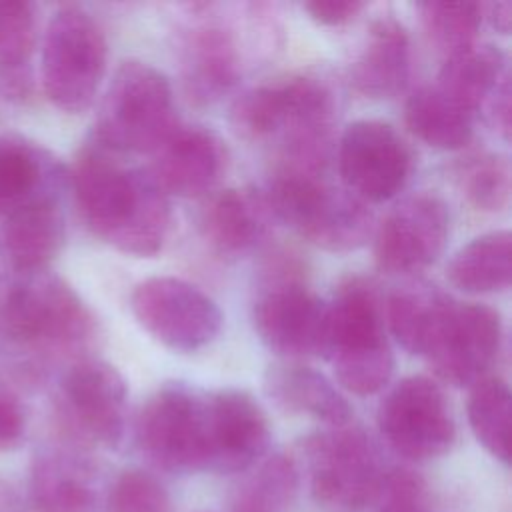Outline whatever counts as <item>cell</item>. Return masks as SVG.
Returning a JSON list of instances; mask_svg holds the SVG:
<instances>
[{
	"label": "cell",
	"mask_w": 512,
	"mask_h": 512,
	"mask_svg": "<svg viewBox=\"0 0 512 512\" xmlns=\"http://www.w3.org/2000/svg\"><path fill=\"white\" fill-rule=\"evenodd\" d=\"M120 154L84 144L70 168V186L86 226L116 250L154 256L170 226L168 194L148 168L124 164Z\"/></svg>",
	"instance_id": "6da1fadb"
},
{
	"label": "cell",
	"mask_w": 512,
	"mask_h": 512,
	"mask_svg": "<svg viewBox=\"0 0 512 512\" xmlns=\"http://www.w3.org/2000/svg\"><path fill=\"white\" fill-rule=\"evenodd\" d=\"M334 94L312 74H290L244 90L230 106V124L250 142L274 140L282 168L324 174L330 154Z\"/></svg>",
	"instance_id": "7a4b0ae2"
},
{
	"label": "cell",
	"mask_w": 512,
	"mask_h": 512,
	"mask_svg": "<svg viewBox=\"0 0 512 512\" xmlns=\"http://www.w3.org/2000/svg\"><path fill=\"white\" fill-rule=\"evenodd\" d=\"M94 336V318L62 278L16 272L0 278V342L40 360L82 350Z\"/></svg>",
	"instance_id": "3957f363"
},
{
	"label": "cell",
	"mask_w": 512,
	"mask_h": 512,
	"mask_svg": "<svg viewBox=\"0 0 512 512\" xmlns=\"http://www.w3.org/2000/svg\"><path fill=\"white\" fill-rule=\"evenodd\" d=\"M322 354L340 386L356 396H370L388 384L394 354L378 294L368 280L348 278L326 304Z\"/></svg>",
	"instance_id": "277c9868"
},
{
	"label": "cell",
	"mask_w": 512,
	"mask_h": 512,
	"mask_svg": "<svg viewBox=\"0 0 512 512\" xmlns=\"http://www.w3.org/2000/svg\"><path fill=\"white\" fill-rule=\"evenodd\" d=\"M262 198L270 216L330 252L356 250L372 232L366 202L348 188L332 186L320 172L278 166Z\"/></svg>",
	"instance_id": "5b68a950"
},
{
	"label": "cell",
	"mask_w": 512,
	"mask_h": 512,
	"mask_svg": "<svg viewBox=\"0 0 512 512\" xmlns=\"http://www.w3.org/2000/svg\"><path fill=\"white\" fill-rule=\"evenodd\" d=\"M178 126L170 80L128 60L114 72L94 122V142L116 154L154 152Z\"/></svg>",
	"instance_id": "8992f818"
},
{
	"label": "cell",
	"mask_w": 512,
	"mask_h": 512,
	"mask_svg": "<svg viewBox=\"0 0 512 512\" xmlns=\"http://www.w3.org/2000/svg\"><path fill=\"white\" fill-rule=\"evenodd\" d=\"M310 494L330 512H360L380 496L386 470L370 436L356 426H330L302 440Z\"/></svg>",
	"instance_id": "52a82bcc"
},
{
	"label": "cell",
	"mask_w": 512,
	"mask_h": 512,
	"mask_svg": "<svg viewBox=\"0 0 512 512\" xmlns=\"http://www.w3.org/2000/svg\"><path fill=\"white\" fill-rule=\"evenodd\" d=\"M108 44L100 24L76 4L60 6L42 44V86L64 112L86 110L104 78Z\"/></svg>",
	"instance_id": "ba28073f"
},
{
	"label": "cell",
	"mask_w": 512,
	"mask_h": 512,
	"mask_svg": "<svg viewBox=\"0 0 512 512\" xmlns=\"http://www.w3.org/2000/svg\"><path fill=\"white\" fill-rule=\"evenodd\" d=\"M134 434L140 452L166 472L208 470V394L180 382L160 386L142 404Z\"/></svg>",
	"instance_id": "9c48e42d"
},
{
	"label": "cell",
	"mask_w": 512,
	"mask_h": 512,
	"mask_svg": "<svg viewBox=\"0 0 512 512\" xmlns=\"http://www.w3.org/2000/svg\"><path fill=\"white\" fill-rule=\"evenodd\" d=\"M326 304L288 258L268 264L258 286L252 320L260 340L284 358L322 354Z\"/></svg>",
	"instance_id": "30bf717a"
},
{
	"label": "cell",
	"mask_w": 512,
	"mask_h": 512,
	"mask_svg": "<svg viewBox=\"0 0 512 512\" xmlns=\"http://www.w3.org/2000/svg\"><path fill=\"white\" fill-rule=\"evenodd\" d=\"M376 420L386 444L410 462L440 458L456 440L448 400L428 376L402 378L380 402Z\"/></svg>",
	"instance_id": "8fae6325"
},
{
	"label": "cell",
	"mask_w": 512,
	"mask_h": 512,
	"mask_svg": "<svg viewBox=\"0 0 512 512\" xmlns=\"http://www.w3.org/2000/svg\"><path fill=\"white\" fill-rule=\"evenodd\" d=\"M130 308L140 326L176 352H196L222 326L216 302L198 286L176 276H152L134 286Z\"/></svg>",
	"instance_id": "7c38bea8"
},
{
	"label": "cell",
	"mask_w": 512,
	"mask_h": 512,
	"mask_svg": "<svg viewBox=\"0 0 512 512\" xmlns=\"http://www.w3.org/2000/svg\"><path fill=\"white\" fill-rule=\"evenodd\" d=\"M500 348L502 320L494 308L450 300L424 358L442 382L472 386L486 376Z\"/></svg>",
	"instance_id": "4fadbf2b"
},
{
	"label": "cell",
	"mask_w": 512,
	"mask_h": 512,
	"mask_svg": "<svg viewBox=\"0 0 512 512\" xmlns=\"http://www.w3.org/2000/svg\"><path fill=\"white\" fill-rule=\"evenodd\" d=\"M414 156L396 128L384 120H356L338 142V170L346 188L364 202L396 196L408 182Z\"/></svg>",
	"instance_id": "5bb4252c"
},
{
	"label": "cell",
	"mask_w": 512,
	"mask_h": 512,
	"mask_svg": "<svg viewBox=\"0 0 512 512\" xmlns=\"http://www.w3.org/2000/svg\"><path fill=\"white\" fill-rule=\"evenodd\" d=\"M126 398L122 374L98 358L72 362L60 380V408L72 432L108 450L124 438Z\"/></svg>",
	"instance_id": "9a60e30c"
},
{
	"label": "cell",
	"mask_w": 512,
	"mask_h": 512,
	"mask_svg": "<svg viewBox=\"0 0 512 512\" xmlns=\"http://www.w3.org/2000/svg\"><path fill=\"white\" fill-rule=\"evenodd\" d=\"M448 208L434 194L398 202L374 232V260L388 274H414L442 254L448 238Z\"/></svg>",
	"instance_id": "2e32d148"
},
{
	"label": "cell",
	"mask_w": 512,
	"mask_h": 512,
	"mask_svg": "<svg viewBox=\"0 0 512 512\" xmlns=\"http://www.w3.org/2000/svg\"><path fill=\"white\" fill-rule=\"evenodd\" d=\"M208 470L244 472L270 446V424L256 398L238 388L208 394Z\"/></svg>",
	"instance_id": "e0dca14e"
},
{
	"label": "cell",
	"mask_w": 512,
	"mask_h": 512,
	"mask_svg": "<svg viewBox=\"0 0 512 512\" xmlns=\"http://www.w3.org/2000/svg\"><path fill=\"white\" fill-rule=\"evenodd\" d=\"M244 56L236 32L214 18L192 24L180 42V76L190 102L214 104L240 80Z\"/></svg>",
	"instance_id": "ac0fdd59"
},
{
	"label": "cell",
	"mask_w": 512,
	"mask_h": 512,
	"mask_svg": "<svg viewBox=\"0 0 512 512\" xmlns=\"http://www.w3.org/2000/svg\"><path fill=\"white\" fill-rule=\"evenodd\" d=\"M152 176L166 194L192 198L214 188L226 168V146L204 126H176L152 152Z\"/></svg>",
	"instance_id": "d6986e66"
},
{
	"label": "cell",
	"mask_w": 512,
	"mask_h": 512,
	"mask_svg": "<svg viewBox=\"0 0 512 512\" xmlns=\"http://www.w3.org/2000/svg\"><path fill=\"white\" fill-rule=\"evenodd\" d=\"M412 50L406 28L392 16L374 18L366 40L350 66L352 86L370 98H388L410 80Z\"/></svg>",
	"instance_id": "ffe728a7"
},
{
	"label": "cell",
	"mask_w": 512,
	"mask_h": 512,
	"mask_svg": "<svg viewBox=\"0 0 512 512\" xmlns=\"http://www.w3.org/2000/svg\"><path fill=\"white\" fill-rule=\"evenodd\" d=\"M64 168L44 148L20 138H0V214L42 202L60 200Z\"/></svg>",
	"instance_id": "44dd1931"
},
{
	"label": "cell",
	"mask_w": 512,
	"mask_h": 512,
	"mask_svg": "<svg viewBox=\"0 0 512 512\" xmlns=\"http://www.w3.org/2000/svg\"><path fill=\"white\" fill-rule=\"evenodd\" d=\"M266 394L286 412L308 414L328 426H346L352 408L338 388L318 370L288 360L272 364L264 376Z\"/></svg>",
	"instance_id": "7402d4cb"
},
{
	"label": "cell",
	"mask_w": 512,
	"mask_h": 512,
	"mask_svg": "<svg viewBox=\"0 0 512 512\" xmlns=\"http://www.w3.org/2000/svg\"><path fill=\"white\" fill-rule=\"evenodd\" d=\"M268 216L262 194L228 188L204 202L200 230L214 250L242 254L262 240Z\"/></svg>",
	"instance_id": "603a6c76"
},
{
	"label": "cell",
	"mask_w": 512,
	"mask_h": 512,
	"mask_svg": "<svg viewBox=\"0 0 512 512\" xmlns=\"http://www.w3.org/2000/svg\"><path fill=\"white\" fill-rule=\"evenodd\" d=\"M32 498L40 512H96L98 474L76 454H42L32 472Z\"/></svg>",
	"instance_id": "cb8c5ba5"
},
{
	"label": "cell",
	"mask_w": 512,
	"mask_h": 512,
	"mask_svg": "<svg viewBox=\"0 0 512 512\" xmlns=\"http://www.w3.org/2000/svg\"><path fill=\"white\" fill-rule=\"evenodd\" d=\"M508 78L506 54L494 44L474 42L444 58L434 86L476 116Z\"/></svg>",
	"instance_id": "d4e9b609"
},
{
	"label": "cell",
	"mask_w": 512,
	"mask_h": 512,
	"mask_svg": "<svg viewBox=\"0 0 512 512\" xmlns=\"http://www.w3.org/2000/svg\"><path fill=\"white\" fill-rule=\"evenodd\" d=\"M66 236L60 200H42L6 216L2 240L16 272L46 270Z\"/></svg>",
	"instance_id": "484cf974"
},
{
	"label": "cell",
	"mask_w": 512,
	"mask_h": 512,
	"mask_svg": "<svg viewBox=\"0 0 512 512\" xmlns=\"http://www.w3.org/2000/svg\"><path fill=\"white\" fill-rule=\"evenodd\" d=\"M450 296L426 282H412L388 296L386 318L398 344L410 354L424 356Z\"/></svg>",
	"instance_id": "4316f807"
},
{
	"label": "cell",
	"mask_w": 512,
	"mask_h": 512,
	"mask_svg": "<svg viewBox=\"0 0 512 512\" xmlns=\"http://www.w3.org/2000/svg\"><path fill=\"white\" fill-rule=\"evenodd\" d=\"M448 280L464 292H498L510 286L512 236L492 230L462 246L446 268Z\"/></svg>",
	"instance_id": "83f0119b"
},
{
	"label": "cell",
	"mask_w": 512,
	"mask_h": 512,
	"mask_svg": "<svg viewBox=\"0 0 512 512\" xmlns=\"http://www.w3.org/2000/svg\"><path fill=\"white\" fill-rule=\"evenodd\" d=\"M474 118L436 86L414 90L404 106L408 130L422 142L442 150H456L468 144L474 132Z\"/></svg>",
	"instance_id": "f1b7e54d"
},
{
	"label": "cell",
	"mask_w": 512,
	"mask_h": 512,
	"mask_svg": "<svg viewBox=\"0 0 512 512\" xmlns=\"http://www.w3.org/2000/svg\"><path fill=\"white\" fill-rule=\"evenodd\" d=\"M300 468L288 454H272L240 484L234 512H286L298 498Z\"/></svg>",
	"instance_id": "f546056e"
},
{
	"label": "cell",
	"mask_w": 512,
	"mask_h": 512,
	"mask_svg": "<svg viewBox=\"0 0 512 512\" xmlns=\"http://www.w3.org/2000/svg\"><path fill=\"white\" fill-rule=\"evenodd\" d=\"M468 422L476 440L502 464L510 462V388L498 376L472 384Z\"/></svg>",
	"instance_id": "4dcf8cb0"
},
{
	"label": "cell",
	"mask_w": 512,
	"mask_h": 512,
	"mask_svg": "<svg viewBox=\"0 0 512 512\" xmlns=\"http://www.w3.org/2000/svg\"><path fill=\"white\" fill-rule=\"evenodd\" d=\"M420 22L428 42L444 58L474 44L484 18V4L478 2H422L418 4Z\"/></svg>",
	"instance_id": "1f68e13d"
},
{
	"label": "cell",
	"mask_w": 512,
	"mask_h": 512,
	"mask_svg": "<svg viewBox=\"0 0 512 512\" xmlns=\"http://www.w3.org/2000/svg\"><path fill=\"white\" fill-rule=\"evenodd\" d=\"M460 190L466 200L484 212H498L510 200V162L502 154L480 152L458 168Z\"/></svg>",
	"instance_id": "d6a6232c"
},
{
	"label": "cell",
	"mask_w": 512,
	"mask_h": 512,
	"mask_svg": "<svg viewBox=\"0 0 512 512\" xmlns=\"http://www.w3.org/2000/svg\"><path fill=\"white\" fill-rule=\"evenodd\" d=\"M110 512H172V498L164 484L140 468L124 470L106 494Z\"/></svg>",
	"instance_id": "836d02e7"
},
{
	"label": "cell",
	"mask_w": 512,
	"mask_h": 512,
	"mask_svg": "<svg viewBox=\"0 0 512 512\" xmlns=\"http://www.w3.org/2000/svg\"><path fill=\"white\" fill-rule=\"evenodd\" d=\"M34 44V6L22 0H0V68H24Z\"/></svg>",
	"instance_id": "e575fe53"
},
{
	"label": "cell",
	"mask_w": 512,
	"mask_h": 512,
	"mask_svg": "<svg viewBox=\"0 0 512 512\" xmlns=\"http://www.w3.org/2000/svg\"><path fill=\"white\" fill-rule=\"evenodd\" d=\"M424 480L408 468L386 470L380 496L384 498L378 512H430L424 500Z\"/></svg>",
	"instance_id": "d590c367"
},
{
	"label": "cell",
	"mask_w": 512,
	"mask_h": 512,
	"mask_svg": "<svg viewBox=\"0 0 512 512\" xmlns=\"http://www.w3.org/2000/svg\"><path fill=\"white\" fill-rule=\"evenodd\" d=\"M26 432V416L16 398L0 390V452L20 446Z\"/></svg>",
	"instance_id": "8d00e7d4"
},
{
	"label": "cell",
	"mask_w": 512,
	"mask_h": 512,
	"mask_svg": "<svg viewBox=\"0 0 512 512\" xmlns=\"http://www.w3.org/2000/svg\"><path fill=\"white\" fill-rule=\"evenodd\" d=\"M302 8L320 24L338 26L356 18L366 4L360 0H312L304 2Z\"/></svg>",
	"instance_id": "74e56055"
},
{
	"label": "cell",
	"mask_w": 512,
	"mask_h": 512,
	"mask_svg": "<svg viewBox=\"0 0 512 512\" xmlns=\"http://www.w3.org/2000/svg\"><path fill=\"white\" fill-rule=\"evenodd\" d=\"M488 114L496 130L508 138L510 136V78L496 90L488 102Z\"/></svg>",
	"instance_id": "f35d334b"
},
{
	"label": "cell",
	"mask_w": 512,
	"mask_h": 512,
	"mask_svg": "<svg viewBox=\"0 0 512 512\" xmlns=\"http://www.w3.org/2000/svg\"><path fill=\"white\" fill-rule=\"evenodd\" d=\"M484 10H488V18L492 22V26L500 32H508L510 30V22H512V4L510 2H494L484 6Z\"/></svg>",
	"instance_id": "ab89813d"
},
{
	"label": "cell",
	"mask_w": 512,
	"mask_h": 512,
	"mask_svg": "<svg viewBox=\"0 0 512 512\" xmlns=\"http://www.w3.org/2000/svg\"><path fill=\"white\" fill-rule=\"evenodd\" d=\"M0 512H24V506H22L20 498L4 482H0Z\"/></svg>",
	"instance_id": "60d3db41"
}]
</instances>
